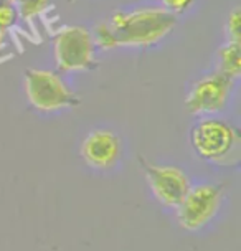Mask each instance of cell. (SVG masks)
Here are the masks:
<instances>
[{
  "label": "cell",
  "instance_id": "obj_1",
  "mask_svg": "<svg viewBox=\"0 0 241 251\" xmlns=\"http://www.w3.org/2000/svg\"><path fill=\"white\" fill-rule=\"evenodd\" d=\"M119 47H150L172 33L177 15L164 7H142L118 10L108 20Z\"/></svg>",
  "mask_w": 241,
  "mask_h": 251
},
{
  "label": "cell",
  "instance_id": "obj_2",
  "mask_svg": "<svg viewBox=\"0 0 241 251\" xmlns=\"http://www.w3.org/2000/svg\"><path fill=\"white\" fill-rule=\"evenodd\" d=\"M240 134L226 121L205 116L190 131L195 154L207 162L235 165L240 160Z\"/></svg>",
  "mask_w": 241,
  "mask_h": 251
},
{
  "label": "cell",
  "instance_id": "obj_3",
  "mask_svg": "<svg viewBox=\"0 0 241 251\" xmlns=\"http://www.w3.org/2000/svg\"><path fill=\"white\" fill-rule=\"evenodd\" d=\"M24 86L28 104L40 113H55L81 104L79 96L71 91L56 71L26 68Z\"/></svg>",
  "mask_w": 241,
  "mask_h": 251
},
{
  "label": "cell",
  "instance_id": "obj_4",
  "mask_svg": "<svg viewBox=\"0 0 241 251\" xmlns=\"http://www.w3.org/2000/svg\"><path fill=\"white\" fill-rule=\"evenodd\" d=\"M96 45L93 33L81 25H65L53 37V56L61 73L96 68Z\"/></svg>",
  "mask_w": 241,
  "mask_h": 251
},
{
  "label": "cell",
  "instance_id": "obj_5",
  "mask_svg": "<svg viewBox=\"0 0 241 251\" xmlns=\"http://www.w3.org/2000/svg\"><path fill=\"white\" fill-rule=\"evenodd\" d=\"M225 187L218 183H202L190 187L175 207V218L182 230L198 231L207 226L221 207Z\"/></svg>",
  "mask_w": 241,
  "mask_h": 251
},
{
  "label": "cell",
  "instance_id": "obj_6",
  "mask_svg": "<svg viewBox=\"0 0 241 251\" xmlns=\"http://www.w3.org/2000/svg\"><path fill=\"white\" fill-rule=\"evenodd\" d=\"M139 162L155 199L164 207L175 208L190 190V177L175 165H157L144 157H139Z\"/></svg>",
  "mask_w": 241,
  "mask_h": 251
},
{
  "label": "cell",
  "instance_id": "obj_7",
  "mask_svg": "<svg viewBox=\"0 0 241 251\" xmlns=\"http://www.w3.org/2000/svg\"><path fill=\"white\" fill-rule=\"evenodd\" d=\"M233 88V79L213 71L192 86L185 98V107L193 116H212L225 109Z\"/></svg>",
  "mask_w": 241,
  "mask_h": 251
},
{
  "label": "cell",
  "instance_id": "obj_8",
  "mask_svg": "<svg viewBox=\"0 0 241 251\" xmlns=\"http://www.w3.org/2000/svg\"><path fill=\"white\" fill-rule=\"evenodd\" d=\"M81 157L89 167L108 170L120 157V141L109 129H96L88 134L81 144Z\"/></svg>",
  "mask_w": 241,
  "mask_h": 251
},
{
  "label": "cell",
  "instance_id": "obj_9",
  "mask_svg": "<svg viewBox=\"0 0 241 251\" xmlns=\"http://www.w3.org/2000/svg\"><path fill=\"white\" fill-rule=\"evenodd\" d=\"M218 71L230 79L238 78L241 73V42H226L218 50Z\"/></svg>",
  "mask_w": 241,
  "mask_h": 251
},
{
  "label": "cell",
  "instance_id": "obj_10",
  "mask_svg": "<svg viewBox=\"0 0 241 251\" xmlns=\"http://www.w3.org/2000/svg\"><path fill=\"white\" fill-rule=\"evenodd\" d=\"M17 15L25 22H33L42 17L50 7V0H12Z\"/></svg>",
  "mask_w": 241,
  "mask_h": 251
},
{
  "label": "cell",
  "instance_id": "obj_11",
  "mask_svg": "<svg viewBox=\"0 0 241 251\" xmlns=\"http://www.w3.org/2000/svg\"><path fill=\"white\" fill-rule=\"evenodd\" d=\"M93 40H95L96 47H99L101 50H114V48L119 47L114 31L109 25V22H101V24H97L95 26Z\"/></svg>",
  "mask_w": 241,
  "mask_h": 251
},
{
  "label": "cell",
  "instance_id": "obj_12",
  "mask_svg": "<svg viewBox=\"0 0 241 251\" xmlns=\"http://www.w3.org/2000/svg\"><path fill=\"white\" fill-rule=\"evenodd\" d=\"M225 31H226V38H228L230 42H240V38H241V13H240V8H233V10H231L228 19H226Z\"/></svg>",
  "mask_w": 241,
  "mask_h": 251
},
{
  "label": "cell",
  "instance_id": "obj_13",
  "mask_svg": "<svg viewBox=\"0 0 241 251\" xmlns=\"http://www.w3.org/2000/svg\"><path fill=\"white\" fill-rule=\"evenodd\" d=\"M193 3H195V0H162L164 8L170 13H173V15L185 13Z\"/></svg>",
  "mask_w": 241,
  "mask_h": 251
},
{
  "label": "cell",
  "instance_id": "obj_14",
  "mask_svg": "<svg viewBox=\"0 0 241 251\" xmlns=\"http://www.w3.org/2000/svg\"><path fill=\"white\" fill-rule=\"evenodd\" d=\"M7 33H8V31H7L5 28H2V26H0V48L3 47V43H5V37H7Z\"/></svg>",
  "mask_w": 241,
  "mask_h": 251
},
{
  "label": "cell",
  "instance_id": "obj_15",
  "mask_svg": "<svg viewBox=\"0 0 241 251\" xmlns=\"http://www.w3.org/2000/svg\"><path fill=\"white\" fill-rule=\"evenodd\" d=\"M68 3H74V2H78V0H66Z\"/></svg>",
  "mask_w": 241,
  "mask_h": 251
}]
</instances>
